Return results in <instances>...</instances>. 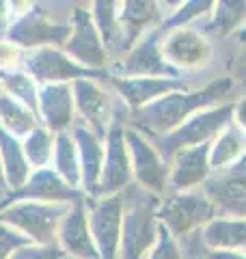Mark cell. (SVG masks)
Listing matches in <instances>:
<instances>
[{
	"label": "cell",
	"instance_id": "8992f818",
	"mask_svg": "<svg viewBox=\"0 0 246 259\" xmlns=\"http://www.w3.org/2000/svg\"><path fill=\"white\" fill-rule=\"evenodd\" d=\"M78 121L89 125L97 136L106 139L123 102L112 95V89L100 78H78L71 82Z\"/></svg>",
	"mask_w": 246,
	"mask_h": 259
},
{
	"label": "cell",
	"instance_id": "836d02e7",
	"mask_svg": "<svg viewBox=\"0 0 246 259\" xmlns=\"http://www.w3.org/2000/svg\"><path fill=\"white\" fill-rule=\"evenodd\" d=\"M233 37H235V52L231 65H229V76L235 80V84L240 82L246 87V28L233 32Z\"/></svg>",
	"mask_w": 246,
	"mask_h": 259
},
{
	"label": "cell",
	"instance_id": "603a6c76",
	"mask_svg": "<svg viewBox=\"0 0 246 259\" xmlns=\"http://www.w3.org/2000/svg\"><path fill=\"white\" fill-rule=\"evenodd\" d=\"M246 158V132L231 121L218 132L210 143V166L212 171H220Z\"/></svg>",
	"mask_w": 246,
	"mask_h": 259
},
{
	"label": "cell",
	"instance_id": "ffe728a7",
	"mask_svg": "<svg viewBox=\"0 0 246 259\" xmlns=\"http://www.w3.org/2000/svg\"><path fill=\"white\" fill-rule=\"evenodd\" d=\"M71 134L78 145V158H80V188L87 197H95L97 184H100L104 156H106V139L97 136L89 125L76 119L71 125Z\"/></svg>",
	"mask_w": 246,
	"mask_h": 259
},
{
	"label": "cell",
	"instance_id": "d590c367",
	"mask_svg": "<svg viewBox=\"0 0 246 259\" xmlns=\"http://www.w3.org/2000/svg\"><path fill=\"white\" fill-rule=\"evenodd\" d=\"M63 250L59 244H35V242H28V244L20 246L9 259H61Z\"/></svg>",
	"mask_w": 246,
	"mask_h": 259
},
{
	"label": "cell",
	"instance_id": "5b68a950",
	"mask_svg": "<svg viewBox=\"0 0 246 259\" xmlns=\"http://www.w3.org/2000/svg\"><path fill=\"white\" fill-rule=\"evenodd\" d=\"M216 205L203 192V188L192 190H169L160 199L158 221L173 233L175 238L201 231L212 218H216Z\"/></svg>",
	"mask_w": 246,
	"mask_h": 259
},
{
	"label": "cell",
	"instance_id": "44dd1931",
	"mask_svg": "<svg viewBox=\"0 0 246 259\" xmlns=\"http://www.w3.org/2000/svg\"><path fill=\"white\" fill-rule=\"evenodd\" d=\"M169 190H192L201 188L203 182L210 177V143H201L194 147L179 149L169 160Z\"/></svg>",
	"mask_w": 246,
	"mask_h": 259
},
{
	"label": "cell",
	"instance_id": "9a60e30c",
	"mask_svg": "<svg viewBox=\"0 0 246 259\" xmlns=\"http://www.w3.org/2000/svg\"><path fill=\"white\" fill-rule=\"evenodd\" d=\"M201 188L216 205L218 216H246V158L212 171Z\"/></svg>",
	"mask_w": 246,
	"mask_h": 259
},
{
	"label": "cell",
	"instance_id": "e575fe53",
	"mask_svg": "<svg viewBox=\"0 0 246 259\" xmlns=\"http://www.w3.org/2000/svg\"><path fill=\"white\" fill-rule=\"evenodd\" d=\"M28 238L20 233L15 227H11L9 223H5L0 218V259H9L20 246L28 244Z\"/></svg>",
	"mask_w": 246,
	"mask_h": 259
},
{
	"label": "cell",
	"instance_id": "f546056e",
	"mask_svg": "<svg viewBox=\"0 0 246 259\" xmlns=\"http://www.w3.org/2000/svg\"><path fill=\"white\" fill-rule=\"evenodd\" d=\"M0 84H3V93L15 97L18 102L26 104L30 110L37 112L39 82L28 74L26 69L18 67V69H9V71H0Z\"/></svg>",
	"mask_w": 246,
	"mask_h": 259
},
{
	"label": "cell",
	"instance_id": "484cf974",
	"mask_svg": "<svg viewBox=\"0 0 246 259\" xmlns=\"http://www.w3.org/2000/svg\"><path fill=\"white\" fill-rule=\"evenodd\" d=\"M119 7L121 0H91L89 9L102 32V39L106 44V50L110 54V61L119 59L123 54V35L119 24Z\"/></svg>",
	"mask_w": 246,
	"mask_h": 259
},
{
	"label": "cell",
	"instance_id": "7a4b0ae2",
	"mask_svg": "<svg viewBox=\"0 0 246 259\" xmlns=\"http://www.w3.org/2000/svg\"><path fill=\"white\" fill-rule=\"evenodd\" d=\"M160 199L162 197L138 188L136 184H132L126 190L119 259H145L149 255L160 233Z\"/></svg>",
	"mask_w": 246,
	"mask_h": 259
},
{
	"label": "cell",
	"instance_id": "2e32d148",
	"mask_svg": "<svg viewBox=\"0 0 246 259\" xmlns=\"http://www.w3.org/2000/svg\"><path fill=\"white\" fill-rule=\"evenodd\" d=\"M106 82L128 110L147 106L149 102L171 91L188 89L184 76H114L108 74Z\"/></svg>",
	"mask_w": 246,
	"mask_h": 259
},
{
	"label": "cell",
	"instance_id": "d6986e66",
	"mask_svg": "<svg viewBox=\"0 0 246 259\" xmlns=\"http://www.w3.org/2000/svg\"><path fill=\"white\" fill-rule=\"evenodd\" d=\"M37 115H39L41 125L48 127L52 134L71 130V125L78 119L71 82L39 84Z\"/></svg>",
	"mask_w": 246,
	"mask_h": 259
},
{
	"label": "cell",
	"instance_id": "ab89813d",
	"mask_svg": "<svg viewBox=\"0 0 246 259\" xmlns=\"http://www.w3.org/2000/svg\"><path fill=\"white\" fill-rule=\"evenodd\" d=\"M11 24V11H9V0H0V32L5 35V30Z\"/></svg>",
	"mask_w": 246,
	"mask_h": 259
},
{
	"label": "cell",
	"instance_id": "277c9868",
	"mask_svg": "<svg viewBox=\"0 0 246 259\" xmlns=\"http://www.w3.org/2000/svg\"><path fill=\"white\" fill-rule=\"evenodd\" d=\"M67 203H48V201H11L0 203V218L15 227L35 244H56V233Z\"/></svg>",
	"mask_w": 246,
	"mask_h": 259
},
{
	"label": "cell",
	"instance_id": "f6af8a7d",
	"mask_svg": "<svg viewBox=\"0 0 246 259\" xmlns=\"http://www.w3.org/2000/svg\"><path fill=\"white\" fill-rule=\"evenodd\" d=\"M0 93H3V84H0Z\"/></svg>",
	"mask_w": 246,
	"mask_h": 259
},
{
	"label": "cell",
	"instance_id": "74e56055",
	"mask_svg": "<svg viewBox=\"0 0 246 259\" xmlns=\"http://www.w3.org/2000/svg\"><path fill=\"white\" fill-rule=\"evenodd\" d=\"M201 259H246V248H208Z\"/></svg>",
	"mask_w": 246,
	"mask_h": 259
},
{
	"label": "cell",
	"instance_id": "3957f363",
	"mask_svg": "<svg viewBox=\"0 0 246 259\" xmlns=\"http://www.w3.org/2000/svg\"><path fill=\"white\" fill-rule=\"evenodd\" d=\"M233 108H235V100H229L223 104H216V106L196 110L182 125H177L175 130L151 141L155 143V147L160 149L162 156L171 160L184 147H194V145L214 141L220 130L233 121Z\"/></svg>",
	"mask_w": 246,
	"mask_h": 259
},
{
	"label": "cell",
	"instance_id": "7bdbcfd3",
	"mask_svg": "<svg viewBox=\"0 0 246 259\" xmlns=\"http://www.w3.org/2000/svg\"><path fill=\"white\" fill-rule=\"evenodd\" d=\"M61 259H73V257H67V255H63V257H61Z\"/></svg>",
	"mask_w": 246,
	"mask_h": 259
},
{
	"label": "cell",
	"instance_id": "d6a6232c",
	"mask_svg": "<svg viewBox=\"0 0 246 259\" xmlns=\"http://www.w3.org/2000/svg\"><path fill=\"white\" fill-rule=\"evenodd\" d=\"M145 259H182V246H179L177 238L162 223H160L158 240H155V244L151 246L149 255Z\"/></svg>",
	"mask_w": 246,
	"mask_h": 259
},
{
	"label": "cell",
	"instance_id": "52a82bcc",
	"mask_svg": "<svg viewBox=\"0 0 246 259\" xmlns=\"http://www.w3.org/2000/svg\"><path fill=\"white\" fill-rule=\"evenodd\" d=\"M164 28L153 26L145 30L136 41L114 59L108 67V74L114 76H182L162 54Z\"/></svg>",
	"mask_w": 246,
	"mask_h": 259
},
{
	"label": "cell",
	"instance_id": "83f0119b",
	"mask_svg": "<svg viewBox=\"0 0 246 259\" xmlns=\"http://www.w3.org/2000/svg\"><path fill=\"white\" fill-rule=\"evenodd\" d=\"M0 123H3L11 134L24 139L30 130L41 125L35 110H30L26 104L18 102L15 97L0 93Z\"/></svg>",
	"mask_w": 246,
	"mask_h": 259
},
{
	"label": "cell",
	"instance_id": "6da1fadb",
	"mask_svg": "<svg viewBox=\"0 0 246 259\" xmlns=\"http://www.w3.org/2000/svg\"><path fill=\"white\" fill-rule=\"evenodd\" d=\"M233 89H235V80L227 74L203 84L201 89H179V91H171L158 97V100L149 102L143 108L136 110L126 108L123 119H126L130 127L143 132L145 136L158 139V136L182 125L196 110L229 102L227 95H231Z\"/></svg>",
	"mask_w": 246,
	"mask_h": 259
},
{
	"label": "cell",
	"instance_id": "8d00e7d4",
	"mask_svg": "<svg viewBox=\"0 0 246 259\" xmlns=\"http://www.w3.org/2000/svg\"><path fill=\"white\" fill-rule=\"evenodd\" d=\"M22 56H24V48L13 44L5 35L0 37V71L22 67Z\"/></svg>",
	"mask_w": 246,
	"mask_h": 259
},
{
	"label": "cell",
	"instance_id": "4dcf8cb0",
	"mask_svg": "<svg viewBox=\"0 0 246 259\" xmlns=\"http://www.w3.org/2000/svg\"><path fill=\"white\" fill-rule=\"evenodd\" d=\"M54 139H56V134H52L44 125H37L22 139L24 156H26V162L30 164V168H41V166L52 164Z\"/></svg>",
	"mask_w": 246,
	"mask_h": 259
},
{
	"label": "cell",
	"instance_id": "d4e9b609",
	"mask_svg": "<svg viewBox=\"0 0 246 259\" xmlns=\"http://www.w3.org/2000/svg\"><path fill=\"white\" fill-rule=\"evenodd\" d=\"M0 160H3V168H5L7 188L9 190L20 188L26 182L32 168L26 162V156H24L22 139L11 134L3 123H0Z\"/></svg>",
	"mask_w": 246,
	"mask_h": 259
},
{
	"label": "cell",
	"instance_id": "4fadbf2b",
	"mask_svg": "<svg viewBox=\"0 0 246 259\" xmlns=\"http://www.w3.org/2000/svg\"><path fill=\"white\" fill-rule=\"evenodd\" d=\"M123 205H126V190L110 197H87L89 223L95 246L100 250V259H119Z\"/></svg>",
	"mask_w": 246,
	"mask_h": 259
},
{
	"label": "cell",
	"instance_id": "ac0fdd59",
	"mask_svg": "<svg viewBox=\"0 0 246 259\" xmlns=\"http://www.w3.org/2000/svg\"><path fill=\"white\" fill-rule=\"evenodd\" d=\"M56 244L61 246L63 255L73 259H100V250L95 246L91 223H89L87 197L71 203L65 212L56 233Z\"/></svg>",
	"mask_w": 246,
	"mask_h": 259
},
{
	"label": "cell",
	"instance_id": "1f68e13d",
	"mask_svg": "<svg viewBox=\"0 0 246 259\" xmlns=\"http://www.w3.org/2000/svg\"><path fill=\"white\" fill-rule=\"evenodd\" d=\"M214 5H216V0H184L167 20H162L160 26L164 30H171L177 26H188V24H192L194 20H199L201 15L214 11Z\"/></svg>",
	"mask_w": 246,
	"mask_h": 259
},
{
	"label": "cell",
	"instance_id": "ee69618b",
	"mask_svg": "<svg viewBox=\"0 0 246 259\" xmlns=\"http://www.w3.org/2000/svg\"><path fill=\"white\" fill-rule=\"evenodd\" d=\"M3 197H5V192H3V190H0V199H3Z\"/></svg>",
	"mask_w": 246,
	"mask_h": 259
},
{
	"label": "cell",
	"instance_id": "e0dca14e",
	"mask_svg": "<svg viewBox=\"0 0 246 259\" xmlns=\"http://www.w3.org/2000/svg\"><path fill=\"white\" fill-rule=\"evenodd\" d=\"M87 194L80 188H73L71 184H67L63 177L54 171L52 166H41V168H32L30 175L26 177L20 188L9 190L0 199V203H11V201H24V199H32V201H48V203H76L82 201Z\"/></svg>",
	"mask_w": 246,
	"mask_h": 259
},
{
	"label": "cell",
	"instance_id": "30bf717a",
	"mask_svg": "<svg viewBox=\"0 0 246 259\" xmlns=\"http://www.w3.org/2000/svg\"><path fill=\"white\" fill-rule=\"evenodd\" d=\"M126 141H128L130 160H132L134 184L151 194L164 197L169 192V173H171L169 160L162 156L149 136L130 127L128 123H126Z\"/></svg>",
	"mask_w": 246,
	"mask_h": 259
},
{
	"label": "cell",
	"instance_id": "bcb514c9",
	"mask_svg": "<svg viewBox=\"0 0 246 259\" xmlns=\"http://www.w3.org/2000/svg\"><path fill=\"white\" fill-rule=\"evenodd\" d=\"M0 37H3V32H0Z\"/></svg>",
	"mask_w": 246,
	"mask_h": 259
},
{
	"label": "cell",
	"instance_id": "8fae6325",
	"mask_svg": "<svg viewBox=\"0 0 246 259\" xmlns=\"http://www.w3.org/2000/svg\"><path fill=\"white\" fill-rule=\"evenodd\" d=\"M123 112H126V106H121L117 119L112 121L108 134H106V156H104V166H102L95 197L119 194L134 184L132 160H130L128 141H126V119H123Z\"/></svg>",
	"mask_w": 246,
	"mask_h": 259
},
{
	"label": "cell",
	"instance_id": "7402d4cb",
	"mask_svg": "<svg viewBox=\"0 0 246 259\" xmlns=\"http://www.w3.org/2000/svg\"><path fill=\"white\" fill-rule=\"evenodd\" d=\"M119 24L123 35V52H126L145 30L162 24L158 0H121Z\"/></svg>",
	"mask_w": 246,
	"mask_h": 259
},
{
	"label": "cell",
	"instance_id": "4316f807",
	"mask_svg": "<svg viewBox=\"0 0 246 259\" xmlns=\"http://www.w3.org/2000/svg\"><path fill=\"white\" fill-rule=\"evenodd\" d=\"M56 173L73 188H80V158H78V145L73 139L71 130L59 132L54 139V156L50 164ZM82 190V188H80Z\"/></svg>",
	"mask_w": 246,
	"mask_h": 259
},
{
	"label": "cell",
	"instance_id": "60d3db41",
	"mask_svg": "<svg viewBox=\"0 0 246 259\" xmlns=\"http://www.w3.org/2000/svg\"><path fill=\"white\" fill-rule=\"evenodd\" d=\"M0 190H3L5 194L9 192V188H7V180H5V168H3V160H0Z\"/></svg>",
	"mask_w": 246,
	"mask_h": 259
},
{
	"label": "cell",
	"instance_id": "f35d334b",
	"mask_svg": "<svg viewBox=\"0 0 246 259\" xmlns=\"http://www.w3.org/2000/svg\"><path fill=\"white\" fill-rule=\"evenodd\" d=\"M233 121L246 132V95L237 97L235 100V108H233Z\"/></svg>",
	"mask_w": 246,
	"mask_h": 259
},
{
	"label": "cell",
	"instance_id": "ba28073f",
	"mask_svg": "<svg viewBox=\"0 0 246 259\" xmlns=\"http://www.w3.org/2000/svg\"><path fill=\"white\" fill-rule=\"evenodd\" d=\"M67 20H69V37L65 39L63 50L71 59H76L80 65H85V67L108 71L112 61L108 50H106L102 32L97 28L89 5L73 7Z\"/></svg>",
	"mask_w": 246,
	"mask_h": 259
},
{
	"label": "cell",
	"instance_id": "b9f144b4",
	"mask_svg": "<svg viewBox=\"0 0 246 259\" xmlns=\"http://www.w3.org/2000/svg\"><path fill=\"white\" fill-rule=\"evenodd\" d=\"M162 3H164V7H169V9H177L184 0H162Z\"/></svg>",
	"mask_w": 246,
	"mask_h": 259
},
{
	"label": "cell",
	"instance_id": "cb8c5ba5",
	"mask_svg": "<svg viewBox=\"0 0 246 259\" xmlns=\"http://www.w3.org/2000/svg\"><path fill=\"white\" fill-rule=\"evenodd\" d=\"M208 248H246V216H216L201 229Z\"/></svg>",
	"mask_w": 246,
	"mask_h": 259
},
{
	"label": "cell",
	"instance_id": "f1b7e54d",
	"mask_svg": "<svg viewBox=\"0 0 246 259\" xmlns=\"http://www.w3.org/2000/svg\"><path fill=\"white\" fill-rule=\"evenodd\" d=\"M246 26V0H216L210 30L218 37H231Z\"/></svg>",
	"mask_w": 246,
	"mask_h": 259
},
{
	"label": "cell",
	"instance_id": "9c48e42d",
	"mask_svg": "<svg viewBox=\"0 0 246 259\" xmlns=\"http://www.w3.org/2000/svg\"><path fill=\"white\" fill-rule=\"evenodd\" d=\"M22 69H26L39 84L73 82L78 78H100V80L108 78V71H97L91 67H85L76 59H71L63 48H56V46L24 50Z\"/></svg>",
	"mask_w": 246,
	"mask_h": 259
},
{
	"label": "cell",
	"instance_id": "5bb4252c",
	"mask_svg": "<svg viewBox=\"0 0 246 259\" xmlns=\"http://www.w3.org/2000/svg\"><path fill=\"white\" fill-rule=\"evenodd\" d=\"M162 54L179 74L199 71L212 63V44L201 30L192 26H177L164 30Z\"/></svg>",
	"mask_w": 246,
	"mask_h": 259
},
{
	"label": "cell",
	"instance_id": "7c38bea8",
	"mask_svg": "<svg viewBox=\"0 0 246 259\" xmlns=\"http://www.w3.org/2000/svg\"><path fill=\"white\" fill-rule=\"evenodd\" d=\"M5 37L24 50H35L44 46L63 48L65 39L69 37V20H61L46 11L44 7L35 5L28 13L20 15L9 24Z\"/></svg>",
	"mask_w": 246,
	"mask_h": 259
}]
</instances>
